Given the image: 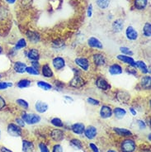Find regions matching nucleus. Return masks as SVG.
Instances as JSON below:
<instances>
[{"label":"nucleus","instance_id":"473e14b6","mask_svg":"<svg viewBox=\"0 0 151 152\" xmlns=\"http://www.w3.org/2000/svg\"><path fill=\"white\" fill-rule=\"evenodd\" d=\"M97 5L101 9H106L109 7L111 0H96Z\"/></svg>","mask_w":151,"mask_h":152},{"label":"nucleus","instance_id":"bb28decb","mask_svg":"<svg viewBox=\"0 0 151 152\" xmlns=\"http://www.w3.org/2000/svg\"><path fill=\"white\" fill-rule=\"evenodd\" d=\"M136 68L139 69L143 74H148L150 73V70L148 69V66L146 64L142 61H136Z\"/></svg>","mask_w":151,"mask_h":152},{"label":"nucleus","instance_id":"f3484780","mask_svg":"<svg viewBox=\"0 0 151 152\" xmlns=\"http://www.w3.org/2000/svg\"><path fill=\"white\" fill-rule=\"evenodd\" d=\"M50 137L52 138L53 141H56V142H60L64 138V133L61 130L55 129L53 131H51Z\"/></svg>","mask_w":151,"mask_h":152},{"label":"nucleus","instance_id":"ea45409f","mask_svg":"<svg viewBox=\"0 0 151 152\" xmlns=\"http://www.w3.org/2000/svg\"><path fill=\"white\" fill-rule=\"evenodd\" d=\"M13 84L12 82H7V81H0V90H5L8 88L12 87Z\"/></svg>","mask_w":151,"mask_h":152},{"label":"nucleus","instance_id":"052dcab7","mask_svg":"<svg viewBox=\"0 0 151 152\" xmlns=\"http://www.w3.org/2000/svg\"><path fill=\"white\" fill-rule=\"evenodd\" d=\"M0 137H1V130H0Z\"/></svg>","mask_w":151,"mask_h":152},{"label":"nucleus","instance_id":"c03bdc74","mask_svg":"<svg viewBox=\"0 0 151 152\" xmlns=\"http://www.w3.org/2000/svg\"><path fill=\"white\" fill-rule=\"evenodd\" d=\"M31 66H32L33 68L36 69L38 71H40V69L42 68V67H41V65H40V63H39V61H31Z\"/></svg>","mask_w":151,"mask_h":152},{"label":"nucleus","instance_id":"412c9836","mask_svg":"<svg viewBox=\"0 0 151 152\" xmlns=\"http://www.w3.org/2000/svg\"><path fill=\"white\" fill-rule=\"evenodd\" d=\"M112 30H113L114 32H116V33L121 32L124 28V21L122 19L115 20L112 23Z\"/></svg>","mask_w":151,"mask_h":152},{"label":"nucleus","instance_id":"c756f323","mask_svg":"<svg viewBox=\"0 0 151 152\" xmlns=\"http://www.w3.org/2000/svg\"><path fill=\"white\" fill-rule=\"evenodd\" d=\"M148 0H135L134 6L138 10H144L147 7Z\"/></svg>","mask_w":151,"mask_h":152},{"label":"nucleus","instance_id":"0eeeda50","mask_svg":"<svg viewBox=\"0 0 151 152\" xmlns=\"http://www.w3.org/2000/svg\"><path fill=\"white\" fill-rule=\"evenodd\" d=\"M117 60L121 61L122 63H124L125 65H128L129 66H131L136 68V61L134 60L132 56H125V55H118L117 56Z\"/></svg>","mask_w":151,"mask_h":152},{"label":"nucleus","instance_id":"2f4dec72","mask_svg":"<svg viewBox=\"0 0 151 152\" xmlns=\"http://www.w3.org/2000/svg\"><path fill=\"white\" fill-rule=\"evenodd\" d=\"M31 81L27 79H23V80H19L17 84V87L19 88H28L31 86Z\"/></svg>","mask_w":151,"mask_h":152},{"label":"nucleus","instance_id":"79ce46f5","mask_svg":"<svg viewBox=\"0 0 151 152\" xmlns=\"http://www.w3.org/2000/svg\"><path fill=\"white\" fill-rule=\"evenodd\" d=\"M39 148H40V151L41 152H50L47 145L44 144V143H40L39 144Z\"/></svg>","mask_w":151,"mask_h":152},{"label":"nucleus","instance_id":"cd10ccee","mask_svg":"<svg viewBox=\"0 0 151 152\" xmlns=\"http://www.w3.org/2000/svg\"><path fill=\"white\" fill-rule=\"evenodd\" d=\"M150 76L145 75L141 78V80H140V85H141V87L144 88V89H150Z\"/></svg>","mask_w":151,"mask_h":152},{"label":"nucleus","instance_id":"6e6d98bb","mask_svg":"<svg viewBox=\"0 0 151 152\" xmlns=\"http://www.w3.org/2000/svg\"><path fill=\"white\" fill-rule=\"evenodd\" d=\"M6 2H7L8 4H13L16 2V0H6Z\"/></svg>","mask_w":151,"mask_h":152},{"label":"nucleus","instance_id":"13d9d810","mask_svg":"<svg viewBox=\"0 0 151 152\" xmlns=\"http://www.w3.org/2000/svg\"><path fill=\"white\" fill-rule=\"evenodd\" d=\"M2 52H3V47L0 46V54L2 53Z\"/></svg>","mask_w":151,"mask_h":152},{"label":"nucleus","instance_id":"09e8293b","mask_svg":"<svg viewBox=\"0 0 151 152\" xmlns=\"http://www.w3.org/2000/svg\"><path fill=\"white\" fill-rule=\"evenodd\" d=\"M5 106H6V101L2 96H0V110L4 109Z\"/></svg>","mask_w":151,"mask_h":152},{"label":"nucleus","instance_id":"f257e3e1","mask_svg":"<svg viewBox=\"0 0 151 152\" xmlns=\"http://www.w3.org/2000/svg\"><path fill=\"white\" fill-rule=\"evenodd\" d=\"M22 118L25 122V123L29 124V125H34V124H37L41 122L42 118L41 117L35 113H23L22 115Z\"/></svg>","mask_w":151,"mask_h":152},{"label":"nucleus","instance_id":"f8f14e48","mask_svg":"<svg viewBox=\"0 0 151 152\" xmlns=\"http://www.w3.org/2000/svg\"><path fill=\"white\" fill-rule=\"evenodd\" d=\"M100 117L103 119H107L112 116V108L108 105H102L100 108Z\"/></svg>","mask_w":151,"mask_h":152},{"label":"nucleus","instance_id":"423d86ee","mask_svg":"<svg viewBox=\"0 0 151 152\" xmlns=\"http://www.w3.org/2000/svg\"><path fill=\"white\" fill-rule=\"evenodd\" d=\"M95 84H96L98 88L103 90V91H107V90L111 89V88H112L111 84L104 78H102V77H99L96 80Z\"/></svg>","mask_w":151,"mask_h":152},{"label":"nucleus","instance_id":"f704fd0d","mask_svg":"<svg viewBox=\"0 0 151 152\" xmlns=\"http://www.w3.org/2000/svg\"><path fill=\"white\" fill-rule=\"evenodd\" d=\"M16 103H18L21 107H23V109H25V110L28 109V107H29V104H28V103H27V101H26L25 99H17V100H16Z\"/></svg>","mask_w":151,"mask_h":152},{"label":"nucleus","instance_id":"37998d69","mask_svg":"<svg viewBox=\"0 0 151 152\" xmlns=\"http://www.w3.org/2000/svg\"><path fill=\"white\" fill-rule=\"evenodd\" d=\"M52 152H63V147H62V145L60 144L55 145L53 146Z\"/></svg>","mask_w":151,"mask_h":152},{"label":"nucleus","instance_id":"864d4df0","mask_svg":"<svg viewBox=\"0 0 151 152\" xmlns=\"http://www.w3.org/2000/svg\"><path fill=\"white\" fill-rule=\"evenodd\" d=\"M130 112L131 113L133 116H136V114H137V112H136V110L134 107H130Z\"/></svg>","mask_w":151,"mask_h":152},{"label":"nucleus","instance_id":"de8ad7c7","mask_svg":"<svg viewBox=\"0 0 151 152\" xmlns=\"http://www.w3.org/2000/svg\"><path fill=\"white\" fill-rule=\"evenodd\" d=\"M16 122H17V125L19 126L20 127H23L25 126V122L23 120V118H16Z\"/></svg>","mask_w":151,"mask_h":152},{"label":"nucleus","instance_id":"5701e85b","mask_svg":"<svg viewBox=\"0 0 151 152\" xmlns=\"http://www.w3.org/2000/svg\"><path fill=\"white\" fill-rule=\"evenodd\" d=\"M112 114H114L115 118H117V119H122L126 115V111L122 107H117L114 109H112Z\"/></svg>","mask_w":151,"mask_h":152},{"label":"nucleus","instance_id":"4d7b16f0","mask_svg":"<svg viewBox=\"0 0 151 152\" xmlns=\"http://www.w3.org/2000/svg\"><path fill=\"white\" fill-rule=\"evenodd\" d=\"M107 152H117V151H115V150H109V151H107Z\"/></svg>","mask_w":151,"mask_h":152},{"label":"nucleus","instance_id":"c9c22d12","mask_svg":"<svg viewBox=\"0 0 151 152\" xmlns=\"http://www.w3.org/2000/svg\"><path fill=\"white\" fill-rule=\"evenodd\" d=\"M120 51L121 52L122 55H125V56H132L134 55V52H133L131 50L126 47V46H121L120 47Z\"/></svg>","mask_w":151,"mask_h":152},{"label":"nucleus","instance_id":"a19ab883","mask_svg":"<svg viewBox=\"0 0 151 152\" xmlns=\"http://www.w3.org/2000/svg\"><path fill=\"white\" fill-rule=\"evenodd\" d=\"M87 102L88 104H91V105H93V106H98L100 104V101L98 100V99H93V98H88L87 99Z\"/></svg>","mask_w":151,"mask_h":152},{"label":"nucleus","instance_id":"6ab92c4d","mask_svg":"<svg viewBox=\"0 0 151 152\" xmlns=\"http://www.w3.org/2000/svg\"><path fill=\"white\" fill-rule=\"evenodd\" d=\"M42 75H43V77L47 78V79L53 78V70L51 69L50 66L48 64H45V65H43L42 66Z\"/></svg>","mask_w":151,"mask_h":152},{"label":"nucleus","instance_id":"4468645a","mask_svg":"<svg viewBox=\"0 0 151 152\" xmlns=\"http://www.w3.org/2000/svg\"><path fill=\"white\" fill-rule=\"evenodd\" d=\"M83 133H84L85 137H87L88 139L93 140L97 136L98 130L93 126H88L87 127H85V130H84V132Z\"/></svg>","mask_w":151,"mask_h":152},{"label":"nucleus","instance_id":"b1692460","mask_svg":"<svg viewBox=\"0 0 151 152\" xmlns=\"http://www.w3.org/2000/svg\"><path fill=\"white\" fill-rule=\"evenodd\" d=\"M27 38L29 39V41L31 42H32L33 44H36L40 41V39H41L40 35L38 34L37 32L33 31H28L27 32Z\"/></svg>","mask_w":151,"mask_h":152},{"label":"nucleus","instance_id":"7ed1b4c3","mask_svg":"<svg viewBox=\"0 0 151 152\" xmlns=\"http://www.w3.org/2000/svg\"><path fill=\"white\" fill-rule=\"evenodd\" d=\"M7 131H8V134L12 137H19L23 135L22 127H20L19 126L14 124V123H9L7 127Z\"/></svg>","mask_w":151,"mask_h":152},{"label":"nucleus","instance_id":"1a4fd4ad","mask_svg":"<svg viewBox=\"0 0 151 152\" xmlns=\"http://www.w3.org/2000/svg\"><path fill=\"white\" fill-rule=\"evenodd\" d=\"M117 99L118 102L121 103H127L131 100V94L128 92L124 91V90H119L117 93Z\"/></svg>","mask_w":151,"mask_h":152},{"label":"nucleus","instance_id":"bf43d9fd","mask_svg":"<svg viewBox=\"0 0 151 152\" xmlns=\"http://www.w3.org/2000/svg\"><path fill=\"white\" fill-rule=\"evenodd\" d=\"M2 77H3V76H2V75H0V80L2 79Z\"/></svg>","mask_w":151,"mask_h":152},{"label":"nucleus","instance_id":"58836bf2","mask_svg":"<svg viewBox=\"0 0 151 152\" xmlns=\"http://www.w3.org/2000/svg\"><path fill=\"white\" fill-rule=\"evenodd\" d=\"M26 73H27L28 75H40V71L36 70L32 66H27Z\"/></svg>","mask_w":151,"mask_h":152},{"label":"nucleus","instance_id":"a878e982","mask_svg":"<svg viewBox=\"0 0 151 152\" xmlns=\"http://www.w3.org/2000/svg\"><path fill=\"white\" fill-rule=\"evenodd\" d=\"M114 132L117 133V135L121 137H130L132 136V132L130 130L125 129V128H119V127H114Z\"/></svg>","mask_w":151,"mask_h":152},{"label":"nucleus","instance_id":"2eb2a0df","mask_svg":"<svg viewBox=\"0 0 151 152\" xmlns=\"http://www.w3.org/2000/svg\"><path fill=\"white\" fill-rule=\"evenodd\" d=\"M35 109L39 113H45V112H47V110L49 109V105L45 102L38 100L35 103Z\"/></svg>","mask_w":151,"mask_h":152},{"label":"nucleus","instance_id":"9d476101","mask_svg":"<svg viewBox=\"0 0 151 152\" xmlns=\"http://www.w3.org/2000/svg\"><path fill=\"white\" fill-rule=\"evenodd\" d=\"M93 61L97 66H104L107 64L106 56L102 53H96L93 56Z\"/></svg>","mask_w":151,"mask_h":152},{"label":"nucleus","instance_id":"3c124183","mask_svg":"<svg viewBox=\"0 0 151 152\" xmlns=\"http://www.w3.org/2000/svg\"><path fill=\"white\" fill-rule=\"evenodd\" d=\"M89 146H90L91 150L93 152H99V150H98V146L95 144H93V143H90V144H89Z\"/></svg>","mask_w":151,"mask_h":152},{"label":"nucleus","instance_id":"393cba45","mask_svg":"<svg viewBox=\"0 0 151 152\" xmlns=\"http://www.w3.org/2000/svg\"><path fill=\"white\" fill-rule=\"evenodd\" d=\"M34 144L31 141L23 140V152H34Z\"/></svg>","mask_w":151,"mask_h":152},{"label":"nucleus","instance_id":"20e7f679","mask_svg":"<svg viewBox=\"0 0 151 152\" xmlns=\"http://www.w3.org/2000/svg\"><path fill=\"white\" fill-rule=\"evenodd\" d=\"M84 84H85V80H83L80 75H75L69 83V85L70 87L74 88H77V89L81 88Z\"/></svg>","mask_w":151,"mask_h":152},{"label":"nucleus","instance_id":"4c0bfd02","mask_svg":"<svg viewBox=\"0 0 151 152\" xmlns=\"http://www.w3.org/2000/svg\"><path fill=\"white\" fill-rule=\"evenodd\" d=\"M50 122H51L52 125L55 126H56V127H63V126H64V123H63V122L61 121L60 118H52Z\"/></svg>","mask_w":151,"mask_h":152},{"label":"nucleus","instance_id":"dca6fc26","mask_svg":"<svg viewBox=\"0 0 151 152\" xmlns=\"http://www.w3.org/2000/svg\"><path fill=\"white\" fill-rule=\"evenodd\" d=\"M108 72L111 75H119L123 73V68L119 64H112L108 68Z\"/></svg>","mask_w":151,"mask_h":152},{"label":"nucleus","instance_id":"f03ea898","mask_svg":"<svg viewBox=\"0 0 151 152\" xmlns=\"http://www.w3.org/2000/svg\"><path fill=\"white\" fill-rule=\"evenodd\" d=\"M136 149V144L134 140L126 139L122 141L121 150L122 152H134Z\"/></svg>","mask_w":151,"mask_h":152},{"label":"nucleus","instance_id":"a211bd4d","mask_svg":"<svg viewBox=\"0 0 151 152\" xmlns=\"http://www.w3.org/2000/svg\"><path fill=\"white\" fill-rule=\"evenodd\" d=\"M27 57L28 58V60H30L31 61H39L40 52H39V50L37 49L31 48V49L28 50V51L27 52Z\"/></svg>","mask_w":151,"mask_h":152},{"label":"nucleus","instance_id":"4be33fe9","mask_svg":"<svg viewBox=\"0 0 151 152\" xmlns=\"http://www.w3.org/2000/svg\"><path fill=\"white\" fill-rule=\"evenodd\" d=\"M84 130H85V126L83 125V123H74L71 126V131L75 134L78 135H81L84 132Z\"/></svg>","mask_w":151,"mask_h":152},{"label":"nucleus","instance_id":"8fccbe9b","mask_svg":"<svg viewBox=\"0 0 151 152\" xmlns=\"http://www.w3.org/2000/svg\"><path fill=\"white\" fill-rule=\"evenodd\" d=\"M87 15L88 18H92V15H93V4H89V6L88 8Z\"/></svg>","mask_w":151,"mask_h":152},{"label":"nucleus","instance_id":"6e6552de","mask_svg":"<svg viewBox=\"0 0 151 152\" xmlns=\"http://www.w3.org/2000/svg\"><path fill=\"white\" fill-rule=\"evenodd\" d=\"M52 65H53L54 68L56 70L60 71V70L63 69L65 67L66 62H65V60L63 57L56 56L52 60Z\"/></svg>","mask_w":151,"mask_h":152},{"label":"nucleus","instance_id":"9b49d317","mask_svg":"<svg viewBox=\"0 0 151 152\" xmlns=\"http://www.w3.org/2000/svg\"><path fill=\"white\" fill-rule=\"evenodd\" d=\"M125 37L128 39L129 41H136L139 37V33L138 31L132 27V26H129L125 30Z\"/></svg>","mask_w":151,"mask_h":152},{"label":"nucleus","instance_id":"49530a36","mask_svg":"<svg viewBox=\"0 0 151 152\" xmlns=\"http://www.w3.org/2000/svg\"><path fill=\"white\" fill-rule=\"evenodd\" d=\"M127 73H128L129 75H137V73H136V68H134V67H131V66H129V68H127Z\"/></svg>","mask_w":151,"mask_h":152},{"label":"nucleus","instance_id":"e433bc0d","mask_svg":"<svg viewBox=\"0 0 151 152\" xmlns=\"http://www.w3.org/2000/svg\"><path fill=\"white\" fill-rule=\"evenodd\" d=\"M70 143L73 146H74L75 148L79 149V150H83V145L82 144V142L80 141V140H78V139H72L71 141H70Z\"/></svg>","mask_w":151,"mask_h":152},{"label":"nucleus","instance_id":"c85d7f7f","mask_svg":"<svg viewBox=\"0 0 151 152\" xmlns=\"http://www.w3.org/2000/svg\"><path fill=\"white\" fill-rule=\"evenodd\" d=\"M36 84H37V86L40 88H42V89L45 90V91H49V90H51L53 88V86L50 84V83L46 82V81H43V80H39V81H37Z\"/></svg>","mask_w":151,"mask_h":152},{"label":"nucleus","instance_id":"603ef678","mask_svg":"<svg viewBox=\"0 0 151 152\" xmlns=\"http://www.w3.org/2000/svg\"><path fill=\"white\" fill-rule=\"evenodd\" d=\"M64 99H65V100H67V101H68V102H69V103L74 102V99H73V98H71V97H69V96H68V95H64Z\"/></svg>","mask_w":151,"mask_h":152},{"label":"nucleus","instance_id":"7c9ffc66","mask_svg":"<svg viewBox=\"0 0 151 152\" xmlns=\"http://www.w3.org/2000/svg\"><path fill=\"white\" fill-rule=\"evenodd\" d=\"M27 41H26L24 38H21V39H19L18 41L17 42L13 50H20L23 49V48H26V47H27Z\"/></svg>","mask_w":151,"mask_h":152},{"label":"nucleus","instance_id":"a18cd8bd","mask_svg":"<svg viewBox=\"0 0 151 152\" xmlns=\"http://www.w3.org/2000/svg\"><path fill=\"white\" fill-rule=\"evenodd\" d=\"M137 125H138V126H139V128L140 130H144L146 128V124L142 120H138L137 121Z\"/></svg>","mask_w":151,"mask_h":152},{"label":"nucleus","instance_id":"5fc2aeb1","mask_svg":"<svg viewBox=\"0 0 151 152\" xmlns=\"http://www.w3.org/2000/svg\"><path fill=\"white\" fill-rule=\"evenodd\" d=\"M1 152H12V151H11L9 149L6 148V147H4H4H2V148H1Z\"/></svg>","mask_w":151,"mask_h":152},{"label":"nucleus","instance_id":"aec40b11","mask_svg":"<svg viewBox=\"0 0 151 152\" xmlns=\"http://www.w3.org/2000/svg\"><path fill=\"white\" fill-rule=\"evenodd\" d=\"M26 69H27V65L26 63L22 62V61H16L13 65V69L16 73L18 74H24L26 73Z\"/></svg>","mask_w":151,"mask_h":152},{"label":"nucleus","instance_id":"ddd939ff","mask_svg":"<svg viewBox=\"0 0 151 152\" xmlns=\"http://www.w3.org/2000/svg\"><path fill=\"white\" fill-rule=\"evenodd\" d=\"M88 45L90 46L91 48H93V49H103V45H102V42L100 40H98V38L94 37H91L90 38H88Z\"/></svg>","mask_w":151,"mask_h":152},{"label":"nucleus","instance_id":"39448f33","mask_svg":"<svg viewBox=\"0 0 151 152\" xmlns=\"http://www.w3.org/2000/svg\"><path fill=\"white\" fill-rule=\"evenodd\" d=\"M74 62H75L76 65H78L83 71H88L89 69L90 63H89V61L88 60L87 58H85V57H78V58H75Z\"/></svg>","mask_w":151,"mask_h":152},{"label":"nucleus","instance_id":"72a5a7b5","mask_svg":"<svg viewBox=\"0 0 151 152\" xmlns=\"http://www.w3.org/2000/svg\"><path fill=\"white\" fill-rule=\"evenodd\" d=\"M143 35L145 37H151V24L150 23H146L143 27Z\"/></svg>","mask_w":151,"mask_h":152}]
</instances>
